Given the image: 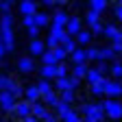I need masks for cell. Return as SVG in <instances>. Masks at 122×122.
Returning <instances> with one entry per match:
<instances>
[{
	"mask_svg": "<svg viewBox=\"0 0 122 122\" xmlns=\"http://www.w3.org/2000/svg\"><path fill=\"white\" fill-rule=\"evenodd\" d=\"M111 2H116V0H111Z\"/></svg>",
	"mask_w": 122,
	"mask_h": 122,
	"instance_id": "51",
	"label": "cell"
},
{
	"mask_svg": "<svg viewBox=\"0 0 122 122\" xmlns=\"http://www.w3.org/2000/svg\"><path fill=\"white\" fill-rule=\"evenodd\" d=\"M7 2H13V0H7Z\"/></svg>",
	"mask_w": 122,
	"mask_h": 122,
	"instance_id": "49",
	"label": "cell"
},
{
	"mask_svg": "<svg viewBox=\"0 0 122 122\" xmlns=\"http://www.w3.org/2000/svg\"><path fill=\"white\" fill-rule=\"evenodd\" d=\"M41 61H44V66H59V61H57V57H55L52 50H46L41 55Z\"/></svg>",
	"mask_w": 122,
	"mask_h": 122,
	"instance_id": "18",
	"label": "cell"
},
{
	"mask_svg": "<svg viewBox=\"0 0 122 122\" xmlns=\"http://www.w3.org/2000/svg\"><path fill=\"white\" fill-rule=\"evenodd\" d=\"M87 66L85 63H79V66H74V70H72V76H74V79H85V76H87Z\"/></svg>",
	"mask_w": 122,
	"mask_h": 122,
	"instance_id": "20",
	"label": "cell"
},
{
	"mask_svg": "<svg viewBox=\"0 0 122 122\" xmlns=\"http://www.w3.org/2000/svg\"><path fill=\"white\" fill-rule=\"evenodd\" d=\"M76 39H79L81 44H89V39H92V33H87V30H81V33L76 35Z\"/></svg>",
	"mask_w": 122,
	"mask_h": 122,
	"instance_id": "36",
	"label": "cell"
},
{
	"mask_svg": "<svg viewBox=\"0 0 122 122\" xmlns=\"http://www.w3.org/2000/svg\"><path fill=\"white\" fill-rule=\"evenodd\" d=\"M52 52H55V57H57V61H59V63H61V61L66 59V55H68V50L63 48V46H59V48H55Z\"/></svg>",
	"mask_w": 122,
	"mask_h": 122,
	"instance_id": "34",
	"label": "cell"
},
{
	"mask_svg": "<svg viewBox=\"0 0 122 122\" xmlns=\"http://www.w3.org/2000/svg\"><path fill=\"white\" fill-rule=\"evenodd\" d=\"M44 5H48V7H52V5H57L55 0H44Z\"/></svg>",
	"mask_w": 122,
	"mask_h": 122,
	"instance_id": "46",
	"label": "cell"
},
{
	"mask_svg": "<svg viewBox=\"0 0 122 122\" xmlns=\"http://www.w3.org/2000/svg\"><path fill=\"white\" fill-rule=\"evenodd\" d=\"M66 30H68V35H79V33H81V20H79V18H70Z\"/></svg>",
	"mask_w": 122,
	"mask_h": 122,
	"instance_id": "11",
	"label": "cell"
},
{
	"mask_svg": "<svg viewBox=\"0 0 122 122\" xmlns=\"http://www.w3.org/2000/svg\"><path fill=\"white\" fill-rule=\"evenodd\" d=\"M68 22H70V18H68V15L63 13V11H61V9H57L55 11V15H52V24H59V26H68Z\"/></svg>",
	"mask_w": 122,
	"mask_h": 122,
	"instance_id": "10",
	"label": "cell"
},
{
	"mask_svg": "<svg viewBox=\"0 0 122 122\" xmlns=\"http://www.w3.org/2000/svg\"><path fill=\"white\" fill-rule=\"evenodd\" d=\"M33 116H35L37 120H44V122H46V120H48V116H50V113H48V109H46L44 105L35 102V105H33Z\"/></svg>",
	"mask_w": 122,
	"mask_h": 122,
	"instance_id": "8",
	"label": "cell"
},
{
	"mask_svg": "<svg viewBox=\"0 0 122 122\" xmlns=\"http://www.w3.org/2000/svg\"><path fill=\"white\" fill-rule=\"evenodd\" d=\"M85 79H87L92 85H94V83H100V81L105 79V76H102V74H100L96 68H92V70H87V76H85Z\"/></svg>",
	"mask_w": 122,
	"mask_h": 122,
	"instance_id": "16",
	"label": "cell"
},
{
	"mask_svg": "<svg viewBox=\"0 0 122 122\" xmlns=\"http://www.w3.org/2000/svg\"><path fill=\"white\" fill-rule=\"evenodd\" d=\"M22 122H41V120H37V118H35V116H28V118H24V120H22Z\"/></svg>",
	"mask_w": 122,
	"mask_h": 122,
	"instance_id": "45",
	"label": "cell"
},
{
	"mask_svg": "<svg viewBox=\"0 0 122 122\" xmlns=\"http://www.w3.org/2000/svg\"><path fill=\"white\" fill-rule=\"evenodd\" d=\"M55 109H57V118H61V120H66V118L70 116V111H72L68 102H59V105L55 107Z\"/></svg>",
	"mask_w": 122,
	"mask_h": 122,
	"instance_id": "12",
	"label": "cell"
},
{
	"mask_svg": "<svg viewBox=\"0 0 122 122\" xmlns=\"http://www.w3.org/2000/svg\"><path fill=\"white\" fill-rule=\"evenodd\" d=\"M44 100H46V105H52V107H57L61 102V98L57 96V92H48V94H44Z\"/></svg>",
	"mask_w": 122,
	"mask_h": 122,
	"instance_id": "26",
	"label": "cell"
},
{
	"mask_svg": "<svg viewBox=\"0 0 122 122\" xmlns=\"http://www.w3.org/2000/svg\"><path fill=\"white\" fill-rule=\"evenodd\" d=\"M41 79H57V66H41Z\"/></svg>",
	"mask_w": 122,
	"mask_h": 122,
	"instance_id": "14",
	"label": "cell"
},
{
	"mask_svg": "<svg viewBox=\"0 0 122 122\" xmlns=\"http://www.w3.org/2000/svg\"><path fill=\"white\" fill-rule=\"evenodd\" d=\"M74 98H76V96H74V89H66V92H61V102H68V105H70Z\"/></svg>",
	"mask_w": 122,
	"mask_h": 122,
	"instance_id": "32",
	"label": "cell"
},
{
	"mask_svg": "<svg viewBox=\"0 0 122 122\" xmlns=\"http://www.w3.org/2000/svg\"><path fill=\"white\" fill-rule=\"evenodd\" d=\"M11 13H2V26H0V57L13 50V30H11Z\"/></svg>",
	"mask_w": 122,
	"mask_h": 122,
	"instance_id": "1",
	"label": "cell"
},
{
	"mask_svg": "<svg viewBox=\"0 0 122 122\" xmlns=\"http://www.w3.org/2000/svg\"><path fill=\"white\" fill-rule=\"evenodd\" d=\"M105 96H109V98H113V96H122V83H118V81H109V79H107V81H105Z\"/></svg>",
	"mask_w": 122,
	"mask_h": 122,
	"instance_id": "6",
	"label": "cell"
},
{
	"mask_svg": "<svg viewBox=\"0 0 122 122\" xmlns=\"http://www.w3.org/2000/svg\"><path fill=\"white\" fill-rule=\"evenodd\" d=\"M66 74H68V68H66L63 63H59V66H57V79H63Z\"/></svg>",
	"mask_w": 122,
	"mask_h": 122,
	"instance_id": "37",
	"label": "cell"
},
{
	"mask_svg": "<svg viewBox=\"0 0 122 122\" xmlns=\"http://www.w3.org/2000/svg\"><path fill=\"white\" fill-rule=\"evenodd\" d=\"M61 46H63V48H66V50H68L70 55H72V52L76 50V41H74V39H72L70 35H68V37H63V39H61Z\"/></svg>",
	"mask_w": 122,
	"mask_h": 122,
	"instance_id": "25",
	"label": "cell"
},
{
	"mask_svg": "<svg viewBox=\"0 0 122 122\" xmlns=\"http://www.w3.org/2000/svg\"><path fill=\"white\" fill-rule=\"evenodd\" d=\"M37 87H39V92H41V96H44V94H48V92H52V89H50V83L46 81V79H41V81L37 83Z\"/></svg>",
	"mask_w": 122,
	"mask_h": 122,
	"instance_id": "35",
	"label": "cell"
},
{
	"mask_svg": "<svg viewBox=\"0 0 122 122\" xmlns=\"http://www.w3.org/2000/svg\"><path fill=\"white\" fill-rule=\"evenodd\" d=\"M24 26H28V28L30 26H37L35 24V15H24Z\"/></svg>",
	"mask_w": 122,
	"mask_h": 122,
	"instance_id": "38",
	"label": "cell"
},
{
	"mask_svg": "<svg viewBox=\"0 0 122 122\" xmlns=\"http://www.w3.org/2000/svg\"><path fill=\"white\" fill-rule=\"evenodd\" d=\"M85 52H87V61H98L100 59V50L98 48H87Z\"/></svg>",
	"mask_w": 122,
	"mask_h": 122,
	"instance_id": "33",
	"label": "cell"
},
{
	"mask_svg": "<svg viewBox=\"0 0 122 122\" xmlns=\"http://www.w3.org/2000/svg\"><path fill=\"white\" fill-rule=\"evenodd\" d=\"M111 48H113L116 52H122V39H116V41L111 44Z\"/></svg>",
	"mask_w": 122,
	"mask_h": 122,
	"instance_id": "42",
	"label": "cell"
},
{
	"mask_svg": "<svg viewBox=\"0 0 122 122\" xmlns=\"http://www.w3.org/2000/svg\"><path fill=\"white\" fill-rule=\"evenodd\" d=\"M102 105H105V113L109 116L111 120H122V105H120L118 100H113V98H107Z\"/></svg>",
	"mask_w": 122,
	"mask_h": 122,
	"instance_id": "3",
	"label": "cell"
},
{
	"mask_svg": "<svg viewBox=\"0 0 122 122\" xmlns=\"http://www.w3.org/2000/svg\"><path fill=\"white\" fill-rule=\"evenodd\" d=\"M46 122H57V118H55V116H48V120H46Z\"/></svg>",
	"mask_w": 122,
	"mask_h": 122,
	"instance_id": "47",
	"label": "cell"
},
{
	"mask_svg": "<svg viewBox=\"0 0 122 122\" xmlns=\"http://www.w3.org/2000/svg\"><path fill=\"white\" fill-rule=\"evenodd\" d=\"M18 85L13 79H9V76H0V87H2V92H13V87Z\"/></svg>",
	"mask_w": 122,
	"mask_h": 122,
	"instance_id": "21",
	"label": "cell"
},
{
	"mask_svg": "<svg viewBox=\"0 0 122 122\" xmlns=\"http://www.w3.org/2000/svg\"><path fill=\"white\" fill-rule=\"evenodd\" d=\"M24 96H26V100H28L30 105H35V102L39 100V96H41V92H39L37 85H33V87H28V89H26V94H24Z\"/></svg>",
	"mask_w": 122,
	"mask_h": 122,
	"instance_id": "9",
	"label": "cell"
},
{
	"mask_svg": "<svg viewBox=\"0 0 122 122\" xmlns=\"http://www.w3.org/2000/svg\"><path fill=\"white\" fill-rule=\"evenodd\" d=\"M98 15H100L98 11H92V9H89V13L85 15V20H87V24H89V28H94L96 24H100V20H98Z\"/></svg>",
	"mask_w": 122,
	"mask_h": 122,
	"instance_id": "24",
	"label": "cell"
},
{
	"mask_svg": "<svg viewBox=\"0 0 122 122\" xmlns=\"http://www.w3.org/2000/svg\"><path fill=\"white\" fill-rule=\"evenodd\" d=\"M20 11H22L24 15H37V13H39L33 0H20Z\"/></svg>",
	"mask_w": 122,
	"mask_h": 122,
	"instance_id": "7",
	"label": "cell"
},
{
	"mask_svg": "<svg viewBox=\"0 0 122 122\" xmlns=\"http://www.w3.org/2000/svg\"><path fill=\"white\" fill-rule=\"evenodd\" d=\"M96 70H98L100 74H105V72H107V63H105V61H98V66H96Z\"/></svg>",
	"mask_w": 122,
	"mask_h": 122,
	"instance_id": "43",
	"label": "cell"
},
{
	"mask_svg": "<svg viewBox=\"0 0 122 122\" xmlns=\"http://www.w3.org/2000/svg\"><path fill=\"white\" fill-rule=\"evenodd\" d=\"M0 11H2V13H9V11H11V2L2 0V5H0Z\"/></svg>",
	"mask_w": 122,
	"mask_h": 122,
	"instance_id": "41",
	"label": "cell"
},
{
	"mask_svg": "<svg viewBox=\"0 0 122 122\" xmlns=\"http://www.w3.org/2000/svg\"><path fill=\"white\" fill-rule=\"evenodd\" d=\"M55 87H57V92H66V89H72V79H68V76H63V79H57Z\"/></svg>",
	"mask_w": 122,
	"mask_h": 122,
	"instance_id": "17",
	"label": "cell"
},
{
	"mask_svg": "<svg viewBox=\"0 0 122 122\" xmlns=\"http://www.w3.org/2000/svg\"><path fill=\"white\" fill-rule=\"evenodd\" d=\"M105 81H107V79H102L100 83H94V85H92V94H94V96L105 94Z\"/></svg>",
	"mask_w": 122,
	"mask_h": 122,
	"instance_id": "30",
	"label": "cell"
},
{
	"mask_svg": "<svg viewBox=\"0 0 122 122\" xmlns=\"http://www.w3.org/2000/svg\"><path fill=\"white\" fill-rule=\"evenodd\" d=\"M50 35H52V37H57V39L61 41L63 37H68V30H66L63 26H59V24H52V26H50Z\"/></svg>",
	"mask_w": 122,
	"mask_h": 122,
	"instance_id": "13",
	"label": "cell"
},
{
	"mask_svg": "<svg viewBox=\"0 0 122 122\" xmlns=\"http://www.w3.org/2000/svg\"><path fill=\"white\" fill-rule=\"evenodd\" d=\"M15 96L11 94V92H2L0 94V107H2V111H9V113H13V109H15Z\"/></svg>",
	"mask_w": 122,
	"mask_h": 122,
	"instance_id": "4",
	"label": "cell"
},
{
	"mask_svg": "<svg viewBox=\"0 0 122 122\" xmlns=\"http://www.w3.org/2000/svg\"><path fill=\"white\" fill-rule=\"evenodd\" d=\"M83 113H85V122H100L107 113H105V105L96 102V105H85L83 107Z\"/></svg>",
	"mask_w": 122,
	"mask_h": 122,
	"instance_id": "2",
	"label": "cell"
},
{
	"mask_svg": "<svg viewBox=\"0 0 122 122\" xmlns=\"http://www.w3.org/2000/svg\"><path fill=\"white\" fill-rule=\"evenodd\" d=\"M113 13H116V18H118V20H122V5H118V7L113 9Z\"/></svg>",
	"mask_w": 122,
	"mask_h": 122,
	"instance_id": "44",
	"label": "cell"
},
{
	"mask_svg": "<svg viewBox=\"0 0 122 122\" xmlns=\"http://www.w3.org/2000/svg\"><path fill=\"white\" fill-rule=\"evenodd\" d=\"M30 55H44L46 50H44V41H39V39H33L30 41Z\"/></svg>",
	"mask_w": 122,
	"mask_h": 122,
	"instance_id": "22",
	"label": "cell"
},
{
	"mask_svg": "<svg viewBox=\"0 0 122 122\" xmlns=\"http://www.w3.org/2000/svg\"><path fill=\"white\" fill-rule=\"evenodd\" d=\"M55 2H57V5H63V2H66V0H55Z\"/></svg>",
	"mask_w": 122,
	"mask_h": 122,
	"instance_id": "48",
	"label": "cell"
},
{
	"mask_svg": "<svg viewBox=\"0 0 122 122\" xmlns=\"http://www.w3.org/2000/svg\"><path fill=\"white\" fill-rule=\"evenodd\" d=\"M109 70H111V74L116 76V79H122V63H120V61H113Z\"/></svg>",
	"mask_w": 122,
	"mask_h": 122,
	"instance_id": "31",
	"label": "cell"
},
{
	"mask_svg": "<svg viewBox=\"0 0 122 122\" xmlns=\"http://www.w3.org/2000/svg\"><path fill=\"white\" fill-rule=\"evenodd\" d=\"M113 55H116V50L111 48V46H109V48H102V50H100V59H98V61H111V59H113Z\"/></svg>",
	"mask_w": 122,
	"mask_h": 122,
	"instance_id": "28",
	"label": "cell"
},
{
	"mask_svg": "<svg viewBox=\"0 0 122 122\" xmlns=\"http://www.w3.org/2000/svg\"><path fill=\"white\" fill-rule=\"evenodd\" d=\"M18 68H20V72H30L33 70V59L30 57H22L18 61Z\"/></svg>",
	"mask_w": 122,
	"mask_h": 122,
	"instance_id": "19",
	"label": "cell"
},
{
	"mask_svg": "<svg viewBox=\"0 0 122 122\" xmlns=\"http://www.w3.org/2000/svg\"><path fill=\"white\" fill-rule=\"evenodd\" d=\"M72 61H74L76 66H79V63H85V61H87V52L81 50V48H76V50L72 52Z\"/></svg>",
	"mask_w": 122,
	"mask_h": 122,
	"instance_id": "23",
	"label": "cell"
},
{
	"mask_svg": "<svg viewBox=\"0 0 122 122\" xmlns=\"http://www.w3.org/2000/svg\"><path fill=\"white\" fill-rule=\"evenodd\" d=\"M66 122H83V120L79 118V113H76V111H70V116L66 118Z\"/></svg>",
	"mask_w": 122,
	"mask_h": 122,
	"instance_id": "39",
	"label": "cell"
},
{
	"mask_svg": "<svg viewBox=\"0 0 122 122\" xmlns=\"http://www.w3.org/2000/svg\"><path fill=\"white\" fill-rule=\"evenodd\" d=\"M105 35L109 37V39H122V33L118 30V26H113V24H109V26H105Z\"/></svg>",
	"mask_w": 122,
	"mask_h": 122,
	"instance_id": "15",
	"label": "cell"
},
{
	"mask_svg": "<svg viewBox=\"0 0 122 122\" xmlns=\"http://www.w3.org/2000/svg\"><path fill=\"white\" fill-rule=\"evenodd\" d=\"M13 113L18 116V118H28V116H33V105H30L28 100H22V102H18L15 105V109H13Z\"/></svg>",
	"mask_w": 122,
	"mask_h": 122,
	"instance_id": "5",
	"label": "cell"
},
{
	"mask_svg": "<svg viewBox=\"0 0 122 122\" xmlns=\"http://www.w3.org/2000/svg\"><path fill=\"white\" fill-rule=\"evenodd\" d=\"M48 22H50V18H48V13H44V11H39V13L35 15V24H37V28L46 26Z\"/></svg>",
	"mask_w": 122,
	"mask_h": 122,
	"instance_id": "27",
	"label": "cell"
},
{
	"mask_svg": "<svg viewBox=\"0 0 122 122\" xmlns=\"http://www.w3.org/2000/svg\"><path fill=\"white\" fill-rule=\"evenodd\" d=\"M28 35H30V41H33V39H37L39 28H37V26H30V28H28Z\"/></svg>",
	"mask_w": 122,
	"mask_h": 122,
	"instance_id": "40",
	"label": "cell"
},
{
	"mask_svg": "<svg viewBox=\"0 0 122 122\" xmlns=\"http://www.w3.org/2000/svg\"><path fill=\"white\" fill-rule=\"evenodd\" d=\"M118 2H120V5H122V0H118Z\"/></svg>",
	"mask_w": 122,
	"mask_h": 122,
	"instance_id": "50",
	"label": "cell"
},
{
	"mask_svg": "<svg viewBox=\"0 0 122 122\" xmlns=\"http://www.w3.org/2000/svg\"><path fill=\"white\" fill-rule=\"evenodd\" d=\"M89 5H92V11H105L107 9V0H89Z\"/></svg>",
	"mask_w": 122,
	"mask_h": 122,
	"instance_id": "29",
	"label": "cell"
}]
</instances>
